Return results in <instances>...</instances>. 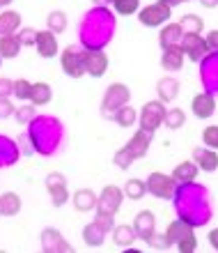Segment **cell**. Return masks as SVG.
<instances>
[{
  "label": "cell",
  "instance_id": "6da1fadb",
  "mask_svg": "<svg viewBox=\"0 0 218 253\" xmlns=\"http://www.w3.org/2000/svg\"><path fill=\"white\" fill-rule=\"evenodd\" d=\"M172 203H175V212H177V219L191 223L193 228H202L207 226L214 216V200L209 189L202 187V184H195V182H188V184H177L175 189V196H172Z\"/></svg>",
  "mask_w": 218,
  "mask_h": 253
},
{
  "label": "cell",
  "instance_id": "7a4b0ae2",
  "mask_svg": "<svg viewBox=\"0 0 218 253\" xmlns=\"http://www.w3.org/2000/svg\"><path fill=\"white\" fill-rule=\"evenodd\" d=\"M115 30H117V19L110 12V7L94 5L83 14L78 23V42L83 48L104 51L115 37Z\"/></svg>",
  "mask_w": 218,
  "mask_h": 253
},
{
  "label": "cell",
  "instance_id": "3957f363",
  "mask_svg": "<svg viewBox=\"0 0 218 253\" xmlns=\"http://www.w3.org/2000/svg\"><path fill=\"white\" fill-rule=\"evenodd\" d=\"M28 138L30 145L41 157H53L67 143V131L62 120L55 115H37L35 120L28 122Z\"/></svg>",
  "mask_w": 218,
  "mask_h": 253
},
{
  "label": "cell",
  "instance_id": "277c9868",
  "mask_svg": "<svg viewBox=\"0 0 218 253\" xmlns=\"http://www.w3.org/2000/svg\"><path fill=\"white\" fill-rule=\"evenodd\" d=\"M131 101V90L124 83H110L104 92V99H101V115L106 120H112V115L117 108H122L124 104Z\"/></svg>",
  "mask_w": 218,
  "mask_h": 253
},
{
  "label": "cell",
  "instance_id": "5b68a950",
  "mask_svg": "<svg viewBox=\"0 0 218 253\" xmlns=\"http://www.w3.org/2000/svg\"><path fill=\"white\" fill-rule=\"evenodd\" d=\"M198 65H200V83L205 87V92L216 97L218 94V51H209Z\"/></svg>",
  "mask_w": 218,
  "mask_h": 253
},
{
  "label": "cell",
  "instance_id": "8992f818",
  "mask_svg": "<svg viewBox=\"0 0 218 253\" xmlns=\"http://www.w3.org/2000/svg\"><path fill=\"white\" fill-rule=\"evenodd\" d=\"M163 115H165V104H163V101H159V99L145 101V106L140 108V113H138L140 129L156 131V129L163 125Z\"/></svg>",
  "mask_w": 218,
  "mask_h": 253
},
{
  "label": "cell",
  "instance_id": "52a82bcc",
  "mask_svg": "<svg viewBox=\"0 0 218 253\" xmlns=\"http://www.w3.org/2000/svg\"><path fill=\"white\" fill-rule=\"evenodd\" d=\"M122 200H124V191L115 187V184H106L101 189L99 198H97V212L115 216L119 212V207H122Z\"/></svg>",
  "mask_w": 218,
  "mask_h": 253
},
{
  "label": "cell",
  "instance_id": "ba28073f",
  "mask_svg": "<svg viewBox=\"0 0 218 253\" xmlns=\"http://www.w3.org/2000/svg\"><path fill=\"white\" fill-rule=\"evenodd\" d=\"M147 193H152V196H156V198L161 200H170L172 196H175V189H177V184H175V180H172L170 175L165 173H149L147 175Z\"/></svg>",
  "mask_w": 218,
  "mask_h": 253
},
{
  "label": "cell",
  "instance_id": "9c48e42d",
  "mask_svg": "<svg viewBox=\"0 0 218 253\" xmlns=\"http://www.w3.org/2000/svg\"><path fill=\"white\" fill-rule=\"evenodd\" d=\"M172 14V7L163 5V2H152V5L143 7L138 12V21L147 28H161L163 23H168Z\"/></svg>",
  "mask_w": 218,
  "mask_h": 253
},
{
  "label": "cell",
  "instance_id": "30bf717a",
  "mask_svg": "<svg viewBox=\"0 0 218 253\" xmlns=\"http://www.w3.org/2000/svg\"><path fill=\"white\" fill-rule=\"evenodd\" d=\"M44 184H46V191L48 196H51V200H53L55 207H62L65 203H69V187H67V177L62 173H48L46 180H44Z\"/></svg>",
  "mask_w": 218,
  "mask_h": 253
},
{
  "label": "cell",
  "instance_id": "8fae6325",
  "mask_svg": "<svg viewBox=\"0 0 218 253\" xmlns=\"http://www.w3.org/2000/svg\"><path fill=\"white\" fill-rule=\"evenodd\" d=\"M60 65H62V72L72 79H80L85 76V67H83V48L76 46H67L60 55Z\"/></svg>",
  "mask_w": 218,
  "mask_h": 253
},
{
  "label": "cell",
  "instance_id": "7c38bea8",
  "mask_svg": "<svg viewBox=\"0 0 218 253\" xmlns=\"http://www.w3.org/2000/svg\"><path fill=\"white\" fill-rule=\"evenodd\" d=\"M179 48H182L186 58L193 60V62H200L207 53H209L207 42L200 37V33H184V37H182V42H179Z\"/></svg>",
  "mask_w": 218,
  "mask_h": 253
},
{
  "label": "cell",
  "instance_id": "4fadbf2b",
  "mask_svg": "<svg viewBox=\"0 0 218 253\" xmlns=\"http://www.w3.org/2000/svg\"><path fill=\"white\" fill-rule=\"evenodd\" d=\"M39 244L46 253H72L73 251V247L62 237L60 230H55V228H44V230H41Z\"/></svg>",
  "mask_w": 218,
  "mask_h": 253
},
{
  "label": "cell",
  "instance_id": "5bb4252c",
  "mask_svg": "<svg viewBox=\"0 0 218 253\" xmlns=\"http://www.w3.org/2000/svg\"><path fill=\"white\" fill-rule=\"evenodd\" d=\"M83 67H85V74L94 76V79H101L108 69V55L104 51L83 48Z\"/></svg>",
  "mask_w": 218,
  "mask_h": 253
},
{
  "label": "cell",
  "instance_id": "9a60e30c",
  "mask_svg": "<svg viewBox=\"0 0 218 253\" xmlns=\"http://www.w3.org/2000/svg\"><path fill=\"white\" fill-rule=\"evenodd\" d=\"M154 140V131H147V129H138V131L131 136V140L126 143V150L133 154V159H143L149 152V145Z\"/></svg>",
  "mask_w": 218,
  "mask_h": 253
},
{
  "label": "cell",
  "instance_id": "2e32d148",
  "mask_svg": "<svg viewBox=\"0 0 218 253\" xmlns=\"http://www.w3.org/2000/svg\"><path fill=\"white\" fill-rule=\"evenodd\" d=\"M133 230L138 235V240H143V242L149 240L154 235V230H156V216H154V212L143 210V212L136 214V219H133Z\"/></svg>",
  "mask_w": 218,
  "mask_h": 253
},
{
  "label": "cell",
  "instance_id": "e0dca14e",
  "mask_svg": "<svg viewBox=\"0 0 218 253\" xmlns=\"http://www.w3.org/2000/svg\"><path fill=\"white\" fill-rule=\"evenodd\" d=\"M191 111L195 118H200V120H207V118H212L214 111H216V97L209 92H200L193 97L191 101Z\"/></svg>",
  "mask_w": 218,
  "mask_h": 253
},
{
  "label": "cell",
  "instance_id": "ac0fdd59",
  "mask_svg": "<svg viewBox=\"0 0 218 253\" xmlns=\"http://www.w3.org/2000/svg\"><path fill=\"white\" fill-rule=\"evenodd\" d=\"M35 46H37V53L41 58H55L58 55V35L51 33V30H37V42H35Z\"/></svg>",
  "mask_w": 218,
  "mask_h": 253
},
{
  "label": "cell",
  "instance_id": "d6986e66",
  "mask_svg": "<svg viewBox=\"0 0 218 253\" xmlns=\"http://www.w3.org/2000/svg\"><path fill=\"white\" fill-rule=\"evenodd\" d=\"M21 157V150L16 145V140L9 136H0V168L14 166Z\"/></svg>",
  "mask_w": 218,
  "mask_h": 253
},
{
  "label": "cell",
  "instance_id": "ffe728a7",
  "mask_svg": "<svg viewBox=\"0 0 218 253\" xmlns=\"http://www.w3.org/2000/svg\"><path fill=\"white\" fill-rule=\"evenodd\" d=\"M193 161L198 164L202 173H214L218 168V154L212 147H195L193 150Z\"/></svg>",
  "mask_w": 218,
  "mask_h": 253
},
{
  "label": "cell",
  "instance_id": "44dd1931",
  "mask_svg": "<svg viewBox=\"0 0 218 253\" xmlns=\"http://www.w3.org/2000/svg\"><path fill=\"white\" fill-rule=\"evenodd\" d=\"M179 94V81L175 76H163V79L156 81V97L163 104H170V101L177 99Z\"/></svg>",
  "mask_w": 218,
  "mask_h": 253
},
{
  "label": "cell",
  "instance_id": "7402d4cb",
  "mask_svg": "<svg viewBox=\"0 0 218 253\" xmlns=\"http://www.w3.org/2000/svg\"><path fill=\"white\" fill-rule=\"evenodd\" d=\"M184 37V30L179 23H163L159 33V46L168 48V46H179V42Z\"/></svg>",
  "mask_w": 218,
  "mask_h": 253
},
{
  "label": "cell",
  "instance_id": "603a6c76",
  "mask_svg": "<svg viewBox=\"0 0 218 253\" xmlns=\"http://www.w3.org/2000/svg\"><path fill=\"white\" fill-rule=\"evenodd\" d=\"M198 173H200V168L195 161H182V164L175 166L170 177L175 180V184H188V182H195Z\"/></svg>",
  "mask_w": 218,
  "mask_h": 253
},
{
  "label": "cell",
  "instance_id": "cb8c5ba5",
  "mask_svg": "<svg viewBox=\"0 0 218 253\" xmlns=\"http://www.w3.org/2000/svg\"><path fill=\"white\" fill-rule=\"evenodd\" d=\"M161 67L165 72H179L184 67V51L179 46H168L163 48V55H161Z\"/></svg>",
  "mask_w": 218,
  "mask_h": 253
},
{
  "label": "cell",
  "instance_id": "d4e9b609",
  "mask_svg": "<svg viewBox=\"0 0 218 253\" xmlns=\"http://www.w3.org/2000/svg\"><path fill=\"white\" fill-rule=\"evenodd\" d=\"M110 235H112V242H115L119 249H131L133 244H136V240H138V235H136L133 226H129V223L115 226L110 230Z\"/></svg>",
  "mask_w": 218,
  "mask_h": 253
},
{
  "label": "cell",
  "instance_id": "484cf974",
  "mask_svg": "<svg viewBox=\"0 0 218 253\" xmlns=\"http://www.w3.org/2000/svg\"><path fill=\"white\" fill-rule=\"evenodd\" d=\"M97 193L92 189H78V191H73L72 200H73V207L78 210V212H92L97 210Z\"/></svg>",
  "mask_w": 218,
  "mask_h": 253
},
{
  "label": "cell",
  "instance_id": "4316f807",
  "mask_svg": "<svg viewBox=\"0 0 218 253\" xmlns=\"http://www.w3.org/2000/svg\"><path fill=\"white\" fill-rule=\"evenodd\" d=\"M21 212V196L14 191L0 193V216H16Z\"/></svg>",
  "mask_w": 218,
  "mask_h": 253
},
{
  "label": "cell",
  "instance_id": "83f0119b",
  "mask_svg": "<svg viewBox=\"0 0 218 253\" xmlns=\"http://www.w3.org/2000/svg\"><path fill=\"white\" fill-rule=\"evenodd\" d=\"M106 230H101L97 223H87L85 228H83V242H85V247L90 249H99L101 244H104V240H106Z\"/></svg>",
  "mask_w": 218,
  "mask_h": 253
},
{
  "label": "cell",
  "instance_id": "f1b7e54d",
  "mask_svg": "<svg viewBox=\"0 0 218 253\" xmlns=\"http://www.w3.org/2000/svg\"><path fill=\"white\" fill-rule=\"evenodd\" d=\"M21 30V14L14 9H5L0 14V35H14Z\"/></svg>",
  "mask_w": 218,
  "mask_h": 253
},
{
  "label": "cell",
  "instance_id": "f546056e",
  "mask_svg": "<svg viewBox=\"0 0 218 253\" xmlns=\"http://www.w3.org/2000/svg\"><path fill=\"white\" fill-rule=\"evenodd\" d=\"M51 99H53V90H51V85H48V83H44V81L33 83V90H30V101H33L35 106H46Z\"/></svg>",
  "mask_w": 218,
  "mask_h": 253
},
{
  "label": "cell",
  "instance_id": "4dcf8cb0",
  "mask_svg": "<svg viewBox=\"0 0 218 253\" xmlns=\"http://www.w3.org/2000/svg\"><path fill=\"white\" fill-rule=\"evenodd\" d=\"M195 228L191 226V223H186V221L177 219V221H172L170 226L165 228V237H168V242H170V247H175L182 237H184L186 233H193Z\"/></svg>",
  "mask_w": 218,
  "mask_h": 253
},
{
  "label": "cell",
  "instance_id": "1f68e13d",
  "mask_svg": "<svg viewBox=\"0 0 218 253\" xmlns=\"http://www.w3.org/2000/svg\"><path fill=\"white\" fill-rule=\"evenodd\" d=\"M112 120L117 122L119 126H124V129H129V126H133L136 122H138V111L131 106V104H124L122 108H117L115 111V115H112Z\"/></svg>",
  "mask_w": 218,
  "mask_h": 253
},
{
  "label": "cell",
  "instance_id": "d6a6232c",
  "mask_svg": "<svg viewBox=\"0 0 218 253\" xmlns=\"http://www.w3.org/2000/svg\"><path fill=\"white\" fill-rule=\"evenodd\" d=\"M21 48L23 46L16 35H0V55L2 58H16Z\"/></svg>",
  "mask_w": 218,
  "mask_h": 253
},
{
  "label": "cell",
  "instance_id": "836d02e7",
  "mask_svg": "<svg viewBox=\"0 0 218 253\" xmlns=\"http://www.w3.org/2000/svg\"><path fill=\"white\" fill-rule=\"evenodd\" d=\"M67 26H69V21H67V14L62 12V9H55V12H51L46 16V28L51 33L62 35L67 30Z\"/></svg>",
  "mask_w": 218,
  "mask_h": 253
},
{
  "label": "cell",
  "instance_id": "e575fe53",
  "mask_svg": "<svg viewBox=\"0 0 218 253\" xmlns=\"http://www.w3.org/2000/svg\"><path fill=\"white\" fill-rule=\"evenodd\" d=\"M122 191H124L126 198L140 200L147 193V187H145V182H143V180H138V177H131V180L124 182V189H122Z\"/></svg>",
  "mask_w": 218,
  "mask_h": 253
},
{
  "label": "cell",
  "instance_id": "d590c367",
  "mask_svg": "<svg viewBox=\"0 0 218 253\" xmlns=\"http://www.w3.org/2000/svg\"><path fill=\"white\" fill-rule=\"evenodd\" d=\"M184 122H186V115H184V111L182 108H165V115H163V125L168 126V129H182L184 126Z\"/></svg>",
  "mask_w": 218,
  "mask_h": 253
},
{
  "label": "cell",
  "instance_id": "8d00e7d4",
  "mask_svg": "<svg viewBox=\"0 0 218 253\" xmlns=\"http://www.w3.org/2000/svg\"><path fill=\"white\" fill-rule=\"evenodd\" d=\"M179 26H182V30H184V33H202L205 21L200 19L198 14H186V16H182Z\"/></svg>",
  "mask_w": 218,
  "mask_h": 253
},
{
  "label": "cell",
  "instance_id": "74e56055",
  "mask_svg": "<svg viewBox=\"0 0 218 253\" xmlns=\"http://www.w3.org/2000/svg\"><path fill=\"white\" fill-rule=\"evenodd\" d=\"M14 118H16L19 125H28L30 120L37 118V106H35V104H23V106H19L14 111Z\"/></svg>",
  "mask_w": 218,
  "mask_h": 253
},
{
  "label": "cell",
  "instance_id": "f35d334b",
  "mask_svg": "<svg viewBox=\"0 0 218 253\" xmlns=\"http://www.w3.org/2000/svg\"><path fill=\"white\" fill-rule=\"evenodd\" d=\"M110 5L115 7V12L117 14L129 16V14H136L140 9V0H112Z\"/></svg>",
  "mask_w": 218,
  "mask_h": 253
},
{
  "label": "cell",
  "instance_id": "ab89813d",
  "mask_svg": "<svg viewBox=\"0 0 218 253\" xmlns=\"http://www.w3.org/2000/svg\"><path fill=\"white\" fill-rule=\"evenodd\" d=\"M30 90H33V83L26 79H19V81H14L12 97H16L19 101H28L30 99Z\"/></svg>",
  "mask_w": 218,
  "mask_h": 253
},
{
  "label": "cell",
  "instance_id": "60d3db41",
  "mask_svg": "<svg viewBox=\"0 0 218 253\" xmlns=\"http://www.w3.org/2000/svg\"><path fill=\"white\" fill-rule=\"evenodd\" d=\"M175 249H177L179 253H193L195 249H198V237H195V230L193 233H186L182 240L175 244Z\"/></svg>",
  "mask_w": 218,
  "mask_h": 253
},
{
  "label": "cell",
  "instance_id": "b9f144b4",
  "mask_svg": "<svg viewBox=\"0 0 218 253\" xmlns=\"http://www.w3.org/2000/svg\"><path fill=\"white\" fill-rule=\"evenodd\" d=\"M112 161H115V166L117 168H122V170H126V168L131 166L133 161V154L129 152V150H126V147H119L117 152H115V157H112Z\"/></svg>",
  "mask_w": 218,
  "mask_h": 253
},
{
  "label": "cell",
  "instance_id": "7bdbcfd3",
  "mask_svg": "<svg viewBox=\"0 0 218 253\" xmlns=\"http://www.w3.org/2000/svg\"><path fill=\"white\" fill-rule=\"evenodd\" d=\"M202 143H205V147L218 150V125L207 126L205 131H202Z\"/></svg>",
  "mask_w": 218,
  "mask_h": 253
},
{
  "label": "cell",
  "instance_id": "ee69618b",
  "mask_svg": "<svg viewBox=\"0 0 218 253\" xmlns=\"http://www.w3.org/2000/svg\"><path fill=\"white\" fill-rule=\"evenodd\" d=\"M147 244L152 249H156V251H168V249H170V242H168L165 233H156V230H154V235L147 240Z\"/></svg>",
  "mask_w": 218,
  "mask_h": 253
},
{
  "label": "cell",
  "instance_id": "f6af8a7d",
  "mask_svg": "<svg viewBox=\"0 0 218 253\" xmlns=\"http://www.w3.org/2000/svg\"><path fill=\"white\" fill-rule=\"evenodd\" d=\"M16 37H19L21 46H35V42H37V30H35V28H21Z\"/></svg>",
  "mask_w": 218,
  "mask_h": 253
},
{
  "label": "cell",
  "instance_id": "bcb514c9",
  "mask_svg": "<svg viewBox=\"0 0 218 253\" xmlns=\"http://www.w3.org/2000/svg\"><path fill=\"white\" fill-rule=\"evenodd\" d=\"M94 223L101 228V230H106V233H110L112 228H115V216H110V214H99L97 212V216H94Z\"/></svg>",
  "mask_w": 218,
  "mask_h": 253
},
{
  "label": "cell",
  "instance_id": "7dc6e473",
  "mask_svg": "<svg viewBox=\"0 0 218 253\" xmlns=\"http://www.w3.org/2000/svg\"><path fill=\"white\" fill-rule=\"evenodd\" d=\"M14 111H16V106L12 104V99H9V97H5V99H0V120L14 118Z\"/></svg>",
  "mask_w": 218,
  "mask_h": 253
},
{
  "label": "cell",
  "instance_id": "c3c4849f",
  "mask_svg": "<svg viewBox=\"0 0 218 253\" xmlns=\"http://www.w3.org/2000/svg\"><path fill=\"white\" fill-rule=\"evenodd\" d=\"M12 87H14V81L5 79V76H0V99L12 97Z\"/></svg>",
  "mask_w": 218,
  "mask_h": 253
},
{
  "label": "cell",
  "instance_id": "681fc988",
  "mask_svg": "<svg viewBox=\"0 0 218 253\" xmlns=\"http://www.w3.org/2000/svg\"><path fill=\"white\" fill-rule=\"evenodd\" d=\"M16 145H19L21 154H35L33 145H30V138H28V133H23V136H19V140H16Z\"/></svg>",
  "mask_w": 218,
  "mask_h": 253
},
{
  "label": "cell",
  "instance_id": "f907efd6",
  "mask_svg": "<svg viewBox=\"0 0 218 253\" xmlns=\"http://www.w3.org/2000/svg\"><path fill=\"white\" fill-rule=\"evenodd\" d=\"M205 42H207V48H209V51H218V30H212V33L205 37Z\"/></svg>",
  "mask_w": 218,
  "mask_h": 253
},
{
  "label": "cell",
  "instance_id": "816d5d0a",
  "mask_svg": "<svg viewBox=\"0 0 218 253\" xmlns=\"http://www.w3.org/2000/svg\"><path fill=\"white\" fill-rule=\"evenodd\" d=\"M209 244H212V249L218 251V228H214L212 233H209Z\"/></svg>",
  "mask_w": 218,
  "mask_h": 253
},
{
  "label": "cell",
  "instance_id": "f5cc1de1",
  "mask_svg": "<svg viewBox=\"0 0 218 253\" xmlns=\"http://www.w3.org/2000/svg\"><path fill=\"white\" fill-rule=\"evenodd\" d=\"M200 5L207 9H214V7H218V0H200Z\"/></svg>",
  "mask_w": 218,
  "mask_h": 253
},
{
  "label": "cell",
  "instance_id": "db71d44e",
  "mask_svg": "<svg viewBox=\"0 0 218 253\" xmlns=\"http://www.w3.org/2000/svg\"><path fill=\"white\" fill-rule=\"evenodd\" d=\"M159 2H163V5H168V7H177V5H182V2H188V0H159Z\"/></svg>",
  "mask_w": 218,
  "mask_h": 253
},
{
  "label": "cell",
  "instance_id": "11a10c76",
  "mask_svg": "<svg viewBox=\"0 0 218 253\" xmlns=\"http://www.w3.org/2000/svg\"><path fill=\"white\" fill-rule=\"evenodd\" d=\"M94 2H97V5H99V7H108V5H110V2H112V0H94Z\"/></svg>",
  "mask_w": 218,
  "mask_h": 253
},
{
  "label": "cell",
  "instance_id": "9f6ffc18",
  "mask_svg": "<svg viewBox=\"0 0 218 253\" xmlns=\"http://www.w3.org/2000/svg\"><path fill=\"white\" fill-rule=\"evenodd\" d=\"M14 0H0V7H7V5H12Z\"/></svg>",
  "mask_w": 218,
  "mask_h": 253
},
{
  "label": "cell",
  "instance_id": "6f0895ef",
  "mask_svg": "<svg viewBox=\"0 0 218 253\" xmlns=\"http://www.w3.org/2000/svg\"><path fill=\"white\" fill-rule=\"evenodd\" d=\"M0 65H2V55H0Z\"/></svg>",
  "mask_w": 218,
  "mask_h": 253
}]
</instances>
